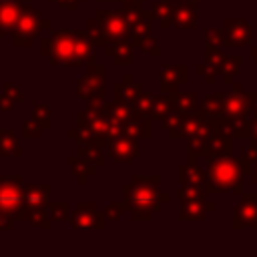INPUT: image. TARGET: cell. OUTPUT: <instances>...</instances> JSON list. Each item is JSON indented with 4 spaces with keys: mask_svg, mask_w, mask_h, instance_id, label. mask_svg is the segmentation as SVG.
Listing matches in <instances>:
<instances>
[{
    "mask_svg": "<svg viewBox=\"0 0 257 257\" xmlns=\"http://www.w3.org/2000/svg\"><path fill=\"white\" fill-rule=\"evenodd\" d=\"M243 167L241 159H235L233 153H223L209 157L205 189L207 193H241L243 191Z\"/></svg>",
    "mask_w": 257,
    "mask_h": 257,
    "instance_id": "cell-1",
    "label": "cell"
},
{
    "mask_svg": "<svg viewBox=\"0 0 257 257\" xmlns=\"http://www.w3.org/2000/svg\"><path fill=\"white\" fill-rule=\"evenodd\" d=\"M221 116L229 118H249L251 114V94L243 90L241 84H233L231 92L217 94Z\"/></svg>",
    "mask_w": 257,
    "mask_h": 257,
    "instance_id": "cell-2",
    "label": "cell"
},
{
    "mask_svg": "<svg viewBox=\"0 0 257 257\" xmlns=\"http://www.w3.org/2000/svg\"><path fill=\"white\" fill-rule=\"evenodd\" d=\"M231 227L233 229L251 227L257 231V193H243L241 201L233 211Z\"/></svg>",
    "mask_w": 257,
    "mask_h": 257,
    "instance_id": "cell-3",
    "label": "cell"
},
{
    "mask_svg": "<svg viewBox=\"0 0 257 257\" xmlns=\"http://www.w3.org/2000/svg\"><path fill=\"white\" fill-rule=\"evenodd\" d=\"M251 22L235 18V20H225L223 24V44L227 46H245L251 40Z\"/></svg>",
    "mask_w": 257,
    "mask_h": 257,
    "instance_id": "cell-4",
    "label": "cell"
},
{
    "mask_svg": "<svg viewBox=\"0 0 257 257\" xmlns=\"http://www.w3.org/2000/svg\"><path fill=\"white\" fill-rule=\"evenodd\" d=\"M241 62H243V56H239V54H235V56H227V60H225V64H223V70H221L223 80H225L227 84H231L233 78L239 74V70H241Z\"/></svg>",
    "mask_w": 257,
    "mask_h": 257,
    "instance_id": "cell-5",
    "label": "cell"
},
{
    "mask_svg": "<svg viewBox=\"0 0 257 257\" xmlns=\"http://www.w3.org/2000/svg\"><path fill=\"white\" fill-rule=\"evenodd\" d=\"M181 181L183 183H189V185H195V187H201L205 183V175L201 169H197V165H187V167H181Z\"/></svg>",
    "mask_w": 257,
    "mask_h": 257,
    "instance_id": "cell-6",
    "label": "cell"
},
{
    "mask_svg": "<svg viewBox=\"0 0 257 257\" xmlns=\"http://www.w3.org/2000/svg\"><path fill=\"white\" fill-rule=\"evenodd\" d=\"M251 143L257 145V92H251Z\"/></svg>",
    "mask_w": 257,
    "mask_h": 257,
    "instance_id": "cell-7",
    "label": "cell"
},
{
    "mask_svg": "<svg viewBox=\"0 0 257 257\" xmlns=\"http://www.w3.org/2000/svg\"><path fill=\"white\" fill-rule=\"evenodd\" d=\"M223 42V30H207V46H217Z\"/></svg>",
    "mask_w": 257,
    "mask_h": 257,
    "instance_id": "cell-8",
    "label": "cell"
},
{
    "mask_svg": "<svg viewBox=\"0 0 257 257\" xmlns=\"http://www.w3.org/2000/svg\"><path fill=\"white\" fill-rule=\"evenodd\" d=\"M249 177H251V183H253V185H257V157H255V161H253V165H251Z\"/></svg>",
    "mask_w": 257,
    "mask_h": 257,
    "instance_id": "cell-9",
    "label": "cell"
},
{
    "mask_svg": "<svg viewBox=\"0 0 257 257\" xmlns=\"http://www.w3.org/2000/svg\"><path fill=\"white\" fill-rule=\"evenodd\" d=\"M251 56H253V60H255V64H257V46L251 48Z\"/></svg>",
    "mask_w": 257,
    "mask_h": 257,
    "instance_id": "cell-10",
    "label": "cell"
}]
</instances>
